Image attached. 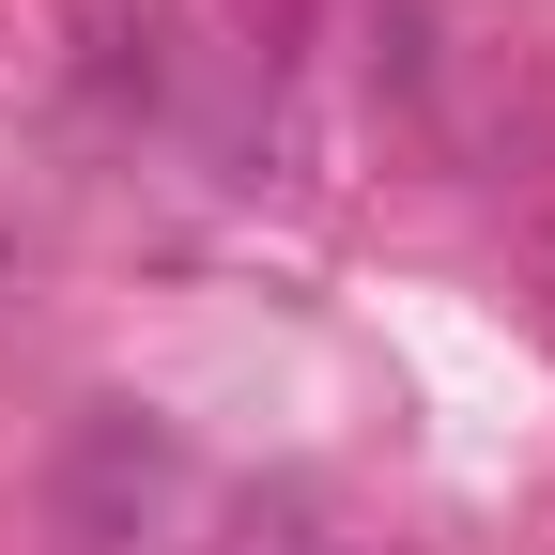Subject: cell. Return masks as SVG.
Listing matches in <instances>:
<instances>
[{
  "instance_id": "1",
  "label": "cell",
  "mask_w": 555,
  "mask_h": 555,
  "mask_svg": "<svg viewBox=\"0 0 555 555\" xmlns=\"http://www.w3.org/2000/svg\"><path fill=\"white\" fill-rule=\"evenodd\" d=\"M170 494H185V448H170L139 401H93L78 433H62V463H47L62 540H93V555H139V540L170 525Z\"/></svg>"
},
{
  "instance_id": "2",
  "label": "cell",
  "mask_w": 555,
  "mask_h": 555,
  "mask_svg": "<svg viewBox=\"0 0 555 555\" xmlns=\"http://www.w3.org/2000/svg\"><path fill=\"white\" fill-rule=\"evenodd\" d=\"M16 278H31V232H16V217H0V294H16Z\"/></svg>"
}]
</instances>
